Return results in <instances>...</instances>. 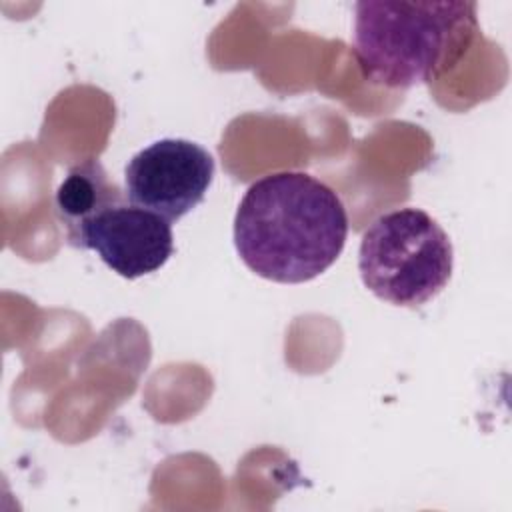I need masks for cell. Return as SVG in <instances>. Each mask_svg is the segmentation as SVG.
<instances>
[{"instance_id":"obj_1","label":"cell","mask_w":512,"mask_h":512,"mask_svg":"<svg viewBox=\"0 0 512 512\" xmlns=\"http://www.w3.org/2000/svg\"><path fill=\"white\" fill-rule=\"evenodd\" d=\"M348 214L340 196L306 172L266 174L242 196L234 244L258 276L302 284L326 272L342 254Z\"/></svg>"},{"instance_id":"obj_5","label":"cell","mask_w":512,"mask_h":512,"mask_svg":"<svg viewBox=\"0 0 512 512\" xmlns=\"http://www.w3.org/2000/svg\"><path fill=\"white\" fill-rule=\"evenodd\" d=\"M82 248L94 250L110 270L134 280L156 272L174 254L172 224L122 200L86 226Z\"/></svg>"},{"instance_id":"obj_3","label":"cell","mask_w":512,"mask_h":512,"mask_svg":"<svg viewBox=\"0 0 512 512\" xmlns=\"http://www.w3.org/2000/svg\"><path fill=\"white\" fill-rule=\"evenodd\" d=\"M454 248L444 228L420 208H398L378 216L362 234L358 270L380 300L418 308L448 284Z\"/></svg>"},{"instance_id":"obj_6","label":"cell","mask_w":512,"mask_h":512,"mask_svg":"<svg viewBox=\"0 0 512 512\" xmlns=\"http://www.w3.org/2000/svg\"><path fill=\"white\" fill-rule=\"evenodd\" d=\"M120 186L108 176L104 166L90 158L68 170L54 194V210L74 248H82L86 226L106 208L122 202Z\"/></svg>"},{"instance_id":"obj_2","label":"cell","mask_w":512,"mask_h":512,"mask_svg":"<svg viewBox=\"0 0 512 512\" xmlns=\"http://www.w3.org/2000/svg\"><path fill=\"white\" fill-rule=\"evenodd\" d=\"M476 32V2L362 0L356 4L354 56L364 80L412 88L452 70Z\"/></svg>"},{"instance_id":"obj_4","label":"cell","mask_w":512,"mask_h":512,"mask_svg":"<svg viewBox=\"0 0 512 512\" xmlns=\"http://www.w3.org/2000/svg\"><path fill=\"white\" fill-rule=\"evenodd\" d=\"M214 178L212 154L184 138H162L140 150L124 168L130 204L174 222L194 210Z\"/></svg>"}]
</instances>
